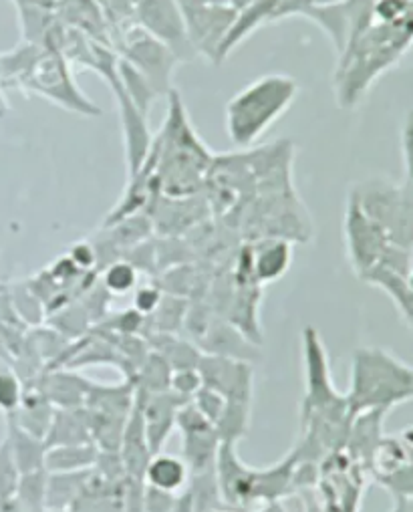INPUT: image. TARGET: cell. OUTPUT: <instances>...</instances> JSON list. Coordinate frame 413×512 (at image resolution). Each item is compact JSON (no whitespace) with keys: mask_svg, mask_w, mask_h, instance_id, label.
Listing matches in <instances>:
<instances>
[{"mask_svg":"<svg viewBox=\"0 0 413 512\" xmlns=\"http://www.w3.org/2000/svg\"><path fill=\"white\" fill-rule=\"evenodd\" d=\"M305 392L301 400L299 438L293 446L297 462L321 464L327 456L341 452L353 422L345 394H341L331 377L329 355L321 333L307 325L301 333Z\"/></svg>","mask_w":413,"mask_h":512,"instance_id":"6da1fadb","label":"cell"},{"mask_svg":"<svg viewBox=\"0 0 413 512\" xmlns=\"http://www.w3.org/2000/svg\"><path fill=\"white\" fill-rule=\"evenodd\" d=\"M168 95V117L142 166L150 170L158 194L174 200L194 198L206 186L214 156L192 130L180 93L172 89Z\"/></svg>","mask_w":413,"mask_h":512,"instance_id":"7a4b0ae2","label":"cell"},{"mask_svg":"<svg viewBox=\"0 0 413 512\" xmlns=\"http://www.w3.org/2000/svg\"><path fill=\"white\" fill-rule=\"evenodd\" d=\"M0 85L41 95L59 107L79 115H99L101 109L89 101L73 79V67L55 47L23 43L15 51L0 55Z\"/></svg>","mask_w":413,"mask_h":512,"instance_id":"3957f363","label":"cell"},{"mask_svg":"<svg viewBox=\"0 0 413 512\" xmlns=\"http://www.w3.org/2000/svg\"><path fill=\"white\" fill-rule=\"evenodd\" d=\"M345 398L353 416L375 410L389 414L413 400V365L383 347H357Z\"/></svg>","mask_w":413,"mask_h":512,"instance_id":"277c9868","label":"cell"},{"mask_svg":"<svg viewBox=\"0 0 413 512\" xmlns=\"http://www.w3.org/2000/svg\"><path fill=\"white\" fill-rule=\"evenodd\" d=\"M297 93L299 83L289 75H264L248 83L226 105L230 142L240 150L254 146L289 111Z\"/></svg>","mask_w":413,"mask_h":512,"instance_id":"5b68a950","label":"cell"},{"mask_svg":"<svg viewBox=\"0 0 413 512\" xmlns=\"http://www.w3.org/2000/svg\"><path fill=\"white\" fill-rule=\"evenodd\" d=\"M297 458L289 452L277 464L252 468L236 452V444H220L216 456V480L222 502L240 512H252L258 504L279 500L291 488Z\"/></svg>","mask_w":413,"mask_h":512,"instance_id":"8992f818","label":"cell"},{"mask_svg":"<svg viewBox=\"0 0 413 512\" xmlns=\"http://www.w3.org/2000/svg\"><path fill=\"white\" fill-rule=\"evenodd\" d=\"M107 43L119 53L117 57L121 61L144 77L156 95L172 91L170 79L180 59L142 25H137L133 19L109 25Z\"/></svg>","mask_w":413,"mask_h":512,"instance_id":"52a82bcc","label":"cell"},{"mask_svg":"<svg viewBox=\"0 0 413 512\" xmlns=\"http://www.w3.org/2000/svg\"><path fill=\"white\" fill-rule=\"evenodd\" d=\"M351 196L385 232L389 244L413 252V184L401 186L373 178L359 184Z\"/></svg>","mask_w":413,"mask_h":512,"instance_id":"ba28073f","label":"cell"},{"mask_svg":"<svg viewBox=\"0 0 413 512\" xmlns=\"http://www.w3.org/2000/svg\"><path fill=\"white\" fill-rule=\"evenodd\" d=\"M369 482V474L343 450L327 456L319 464L321 512H359Z\"/></svg>","mask_w":413,"mask_h":512,"instance_id":"9c48e42d","label":"cell"},{"mask_svg":"<svg viewBox=\"0 0 413 512\" xmlns=\"http://www.w3.org/2000/svg\"><path fill=\"white\" fill-rule=\"evenodd\" d=\"M345 244L349 263L357 277H365L375 269L385 254L389 240L385 232L361 210L359 202L349 194L345 210Z\"/></svg>","mask_w":413,"mask_h":512,"instance_id":"30bf717a","label":"cell"},{"mask_svg":"<svg viewBox=\"0 0 413 512\" xmlns=\"http://www.w3.org/2000/svg\"><path fill=\"white\" fill-rule=\"evenodd\" d=\"M133 21L168 45L180 61L194 57L178 0H140L133 11Z\"/></svg>","mask_w":413,"mask_h":512,"instance_id":"8fae6325","label":"cell"},{"mask_svg":"<svg viewBox=\"0 0 413 512\" xmlns=\"http://www.w3.org/2000/svg\"><path fill=\"white\" fill-rule=\"evenodd\" d=\"M202 388L220 394L226 402H250L254 394V369L238 357L202 353L198 361Z\"/></svg>","mask_w":413,"mask_h":512,"instance_id":"7c38bea8","label":"cell"},{"mask_svg":"<svg viewBox=\"0 0 413 512\" xmlns=\"http://www.w3.org/2000/svg\"><path fill=\"white\" fill-rule=\"evenodd\" d=\"M371 482L383 486L391 496L413 498V446H409L399 434L383 436L373 460Z\"/></svg>","mask_w":413,"mask_h":512,"instance_id":"4fadbf2b","label":"cell"},{"mask_svg":"<svg viewBox=\"0 0 413 512\" xmlns=\"http://www.w3.org/2000/svg\"><path fill=\"white\" fill-rule=\"evenodd\" d=\"M176 428L182 432V458L188 464L190 474L212 470L216 466L220 438L192 400L180 406Z\"/></svg>","mask_w":413,"mask_h":512,"instance_id":"5bb4252c","label":"cell"},{"mask_svg":"<svg viewBox=\"0 0 413 512\" xmlns=\"http://www.w3.org/2000/svg\"><path fill=\"white\" fill-rule=\"evenodd\" d=\"M293 263V244L283 238H260L240 254L238 271L248 275L256 285L279 281Z\"/></svg>","mask_w":413,"mask_h":512,"instance_id":"9a60e30c","label":"cell"},{"mask_svg":"<svg viewBox=\"0 0 413 512\" xmlns=\"http://www.w3.org/2000/svg\"><path fill=\"white\" fill-rule=\"evenodd\" d=\"M182 404L186 402L174 396L170 390L160 394H150V396L135 394V406L142 414L144 432H146V440L152 454L162 452L172 430L176 428V416Z\"/></svg>","mask_w":413,"mask_h":512,"instance_id":"2e32d148","label":"cell"},{"mask_svg":"<svg viewBox=\"0 0 413 512\" xmlns=\"http://www.w3.org/2000/svg\"><path fill=\"white\" fill-rule=\"evenodd\" d=\"M91 383L85 377L73 373L67 367L45 369L33 383L31 388L39 390L55 410H75L83 408Z\"/></svg>","mask_w":413,"mask_h":512,"instance_id":"e0dca14e","label":"cell"},{"mask_svg":"<svg viewBox=\"0 0 413 512\" xmlns=\"http://www.w3.org/2000/svg\"><path fill=\"white\" fill-rule=\"evenodd\" d=\"M385 416H387V412H381V410L353 416V422H351V428L347 434V442L343 446V452L355 464H359L367 474L371 468L373 454H375L381 438L385 436L383 434ZM369 478H371V474H369Z\"/></svg>","mask_w":413,"mask_h":512,"instance_id":"ac0fdd59","label":"cell"},{"mask_svg":"<svg viewBox=\"0 0 413 512\" xmlns=\"http://www.w3.org/2000/svg\"><path fill=\"white\" fill-rule=\"evenodd\" d=\"M45 442H47V448L93 442L87 410L85 408L55 410L49 432L45 436Z\"/></svg>","mask_w":413,"mask_h":512,"instance_id":"d6986e66","label":"cell"},{"mask_svg":"<svg viewBox=\"0 0 413 512\" xmlns=\"http://www.w3.org/2000/svg\"><path fill=\"white\" fill-rule=\"evenodd\" d=\"M144 482L154 488L180 494L182 490L188 488L190 468L184 462V458L158 452V454H152V458L146 466Z\"/></svg>","mask_w":413,"mask_h":512,"instance_id":"ffe728a7","label":"cell"},{"mask_svg":"<svg viewBox=\"0 0 413 512\" xmlns=\"http://www.w3.org/2000/svg\"><path fill=\"white\" fill-rule=\"evenodd\" d=\"M7 442L11 446L13 458L17 462V468L21 474L45 470V454H47V442L39 436L29 434L21 426H17L11 418L7 422Z\"/></svg>","mask_w":413,"mask_h":512,"instance_id":"44dd1931","label":"cell"},{"mask_svg":"<svg viewBox=\"0 0 413 512\" xmlns=\"http://www.w3.org/2000/svg\"><path fill=\"white\" fill-rule=\"evenodd\" d=\"M93 470L83 472H47V508H73L85 492ZM45 508V510H47Z\"/></svg>","mask_w":413,"mask_h":512,"instance_id":"7402d4cb","label":"cell"},{"mask_svg":"<svg viewBox=\"0 0 413 512\" xmlns=\"http://www.w3.org/2000/svg\"><path fill=\"white\" fill-rule=\"evenodd\" d=\"M99 458V448L93 442L75 446H51L45 454L47 472H83L93 470Z\"/></svg>","mask_w":413,"mask_h":512,"instance_id":"603a6c76","label":"cell"},{"mask_svg":"<svg viewBox=\"0 0 413 512\" xmlns=\"http://www.w3.org/2000/svg\"><path fill=\"white\" fill-rule=\"evenodd\" d=\"M152 337H158V343L150 341L152 351H156L160 357H164L166 363L172 367V371L198 367L202 351L194 343H190L182 337H176L174 333H158Z\"/></svg>","mask_w":413,"mask_h":512,"instance_id":"cb8c5ba5","label":"cell"},{"mask_svg":"<svg viewBox=\"0 0 413 512\" xmlns=\"http://www.w3.org/2000/svg\"><path fill=\"white\" fill-rule=\"evenodd\" d=\"M250 402H226L222 416L214 424V430L220 438V444H238L250 426Z\"/></svg>","mask_w":413,"mask_h":512,"instance_id":"d4e9b609","label":"cell"},{"mask_svg":"<svg viewBox=\"0 0 413 512\" xmlns=\"http://www.w3.org/2000/svg\"><path fill=\"white\" fill-rule=\"evenodd\" d=\"M13 498L27 510V512H45V498H47V470H37L29 474H21L19 486Z\"/></svg>","mask_w":413,"mask_h":512,"instance_id":"484cf974","label":"cell"},{"mask_svg":"<svg viewBox=\"0 0 413 512\" xmlns=\"http://www.w3.org/2000/svg\"><path fill=\"white\" fill-rule=\"evenodd\" d=\"M137 283H140V273L125 259L111 261L101 273V287L109 295H127L137 289Z\"/></svg>","mask_w":413,"mask_h":512,"instance_id":"4316f807","label":"cell"},{"mask_svg":"<svg viewBox=\"0 0 413 512\" xmlns=\"http://www.w3.org/2000/svg\"><path fill=\"white\" fill-rule=\"evenodd\" d=\"M25 396V383L13 369H0V412L13 416Z\"/></svg>","mask_w":413,"mask_h":512,"instance_id":"83f0119b","label":"cell"},{"mask_svg":"<svg viewBox=\"0 0 413 512\" xmlns=\"http://www.w3.org/2000/svg\"><path fill=\"white\" fill-rule=\"evenodd\" d=\"M19 480H21V472L13 458L11 446L5 438L3 442H0V500L11 498L15 494Z\"/></svg>","mask_w":413,"mask_h":512,"instance_id":"f1b7e54d","label":"cell"},{"mask_svg":"<svg viewBox=\"0 0 413 512\" xmlns=\"http://www.w3.org/2000/svg\"><path fill=\"white\" fill-rule=\"evenodd\" d=\"M202 390V377L196 367L192 369H178L172 371L170 379V392L184 402H190Z\"/></svg>","mask_w":413,"mask_h":512,"instance_id":"f546056e","label":"cell"},{"mask_svg":"<svg viewBox=\"0 0 413 512\" xmlns=\"http://www.w3.org/2000/svg\"><path fill=\"white\" fill-rule=\"evenodd\" d=\"M178 502H180V494L144 484L142 512H174L178 508Z\"/></svg>","mask_w":413,"mask_h":512,"instance_id":"4dcf8cb0","label":"cell"},{"mask_svg":"<svg viewBox=\"0 0 413 512\" xmlns=\"http://www.w3.org/2000/svg\"><path fill=\"white\" fill-rule=\"evenodd\" d=\"M192 404L198 408V412L214 426L216 422H218V418L222 416V410H224V404H226V400L220 396V394H216V392H212V390H208V388H202L194 398H192Z\"/></svg>","mask_w":413,"mask_h":512,"instance_id":"1f68e13d","label":"cell"},{"mask_svg":"<svg viewBox=\"0 0 413 512\" xmlns=\"http://www.w3.org/2000/svg\"><path fill=\"white\" fill-rule=\"evenodd\" d=\"M162 299V289L158 287H137L133 295V311H137L142 317H150L158 311Z\"/></svg>","mask_w":413,"mask_h":512,"instance_id":"d6a6232c","label":"cell"},{"mask_svg":"<svg viewBox=\"0 0 413 512\" xmlns=\"http://www.w3.org/2000/svg\"><path fill=\"white\" fill-rule=\"evenodd\" d=\"M401 152H403V164H405L407 182L413 184V109L407 113L405 123H403Z\"/></svg>","mask_w":413,"mask_h":512,"instance_id":"836d02e7","label":"cell"},{"mask_svg":"<svg viewBox=\"0 0 413 512\" xmlns=\"http://www.w3.org/2000/svg\"><path fill=\"white\" fill-rule=\"evenodd\" d=\"M67 256L71 259V263L79 271H83V273L97 265V250H95L93 242H79V244H75Z\"/></svg>","mask_w":413,"mask_h":512,"instance_id":"e575fe53","label":"cell"},{"mask_svg":"<svg viewBox=\"0 0 413 512\" xmlns=\"http://www.w3.org/2000/svg\"><path fill=\"white\" fill-rule=\"evenodd\" d=\"M389 512H413V498L393 496V506Z\"/></svg>","mask_w":413,"mask_h":512,"instance_id":"d590c367","label":"cell"},{"mask_svg":"<svg viewBox=\"0 0 413 512\" xmlns=\"http://www.w3.org/2000/svg\"><path fill=\"white\" fill-rule=\"evenodd\" d=\"M0 512H27L13 496L0 500Z\"/></svg>","mask_w":413,"mask_h":512,"instance_id":"8d00e7d4","label":"cell"},{"mask_svg":"<svg viewBox=\"0 0 413 512\" xmlns=\"http://www.w3.org/2000/svg\"><path fill=\"white\" fill-rule=\"evenodd\" d=\"M212 512H240V510H236V508H230V506H220V508H216V510H212Z\"/></svg>","mask_w":413,"mask_h":512,"instance_id":"74e56055","label":"cell"},{"mask_svg":"<svg viewBox=\"0 0 413 512\" xmlns=\"http://www.w3.org/2000/svg\"><path fill=\"white\" fill-rule=\"evenodd\" d=\"M45 512H75L73 508H47Z\"/></svg>","mask_w":413,"mask_h":512,"instance_id":"f35d334b","label":"cell"},{"mask_svg":"<svg viewBox=\"0 0 413 512\" xmlns=\"http://www.w3.org/2000/svg\"><path fill=\"white\" fill-rule=\"evenodd\" d=\"M0 89H3V85H0Z\"/></svg>","mask_w":413,"mask_h":512,"instance_id":"ab89813d","label":"cell"}]
</instances>
